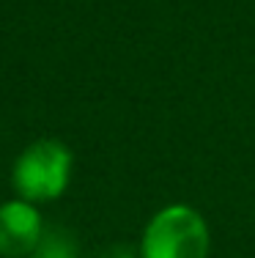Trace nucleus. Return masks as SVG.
<instances>
[{
    "label": "nucleus",
    "mask_w": 255,
    "mask_h": 258,
    "mask_svg": "<svg viewBox=\"0 0 255 258\" xmlns=\"http://www.w3.org/2000/svg\"><path fill=\"white\" fill-rule=\"evenodd\" d=\"M74 173V151L55 138L28 143L11 165V189L30 204H52L69 189Z\"/></svg>",
    "instance_id": "nucleus-1"
},
{
    "label": "nucleus",
    "mask_w": 255,
    "mask_h": 258,
    "mask_svg": "<svg viewBox=\"0 0 255 258\" xmlns=\"http://www.w3.org/2000/svg\"><path fill=\"white\" fill-rule=\"evenodd\" d=\"M140 258H209V220L190 204H167L148 217L137 242Z\"/></svg>",
    "instance_id": "nucleus-2"
},
{
    "label": "nucleus",
    "mask_w": 255,
    "mask_h": 258,
    "mask_svg": "<svg viewBox=\"0 0 255 258\" xmlns=\"http://www.w3.org/2000/svg\"><path fill=\"white\" fill-rule=\"evenodd\" d=\"M41 209L25 198L0 204V258H30L44 233Z\"/></svg>",
    "instance_id": "nucleus-3"
},
{
    "label": "nucleus",
    "mask_w": 255,
    "mask_h": 258,
    "mask_svg": "<svg viewBox=\"0 0 255 258\" xmlns=\"http://www.w3.org/2000/svg\"><path fill=\"white\" fill-rule=\"evenodd\" d=\"M30 258H80V242L66 225H47Z\"/></svg>",
    "instance_id": "nucleus-4"
},
{
    "label": "nucleus",
    "mask_w": 255,
    "mask_h": 258,
    "mask_svg": "<svg viewBox=\"0 0 255 258\" xmlns=\"http://www.w3.org/2000/svg\"><path fill=\"white\" fill-rule=\"evenodd\" d=\"M102 258H140L135 247H124V244H113L110 250H105V255Z\"/></svg>",
    "instance_id": "nucleus-5"
}]
</instances>
